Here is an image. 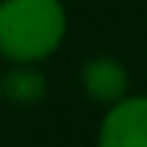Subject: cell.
<instances>
[{"mask_svg":"<svg viewBox=\"0 0 147 147\" xmlns=\"http://www.w3.org/2000/svg\"><path fill=\"white\" fill-rule=\"evenodd\" d=\"M66 33L60 0H3L0 3V54L33 63L48 57Z\"/></svg>","mask_w":147,"mask_h":147,"instance_id":"6da1fadb","label":"cell"},{"mask_svg":"<svg viewBox=\"0 0 147 147\" xmlns=\"http://www.w3.org/2000/svg\"><path fill=\"white\" fill-rule=\"evenodd\" d=\"M99 147H147V96L111 105L99 129Z\"/></svg>","mask_w":147,"mask_h":147,"instance_id":"7a4b0ae2","label":"cell"},{"mask_svg":"<svg viewBox=\"0 0 147 147\" xmlns=\"http://www.w3.org/2000/svg\"><path fill=\"white\" fill-rule=\"evenodd\" d=\"M81 81H84V90H87L96 102L114 105L126 93V69L117 60H111V57H96V60H87V63H84Z\"/></svg>","mask_w":147,"mask_h":147,"instance_id":"3957f363","label":"cell"},{"mask_svg":"<svg viewBox=\"0 0 147 147\" xmlns=\"http://www.w3.org/2000/svg\"><path fill=\"white\" fill-rule=\"evenodd\" d=\"M0 90H6V96L12 102L30 105V102H39L45 96V78L36 69H12L0 81Z\"/></svg>","mask_w":147,"mask_h":147,"instance_id":"277c9868","label":"cell"}]
</instances>
